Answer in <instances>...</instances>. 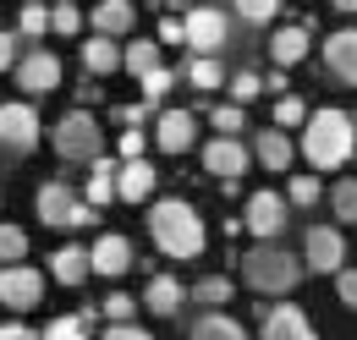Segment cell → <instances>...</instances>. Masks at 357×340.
<instances>
[{"label": "cell", "mask_w": 357, "mask_h": 340, "mask_svg": "<svg viewBox=\"0 0 357 340\" xmlns=\"http://www.w3.org/2000/svg\"><path fill=\"white\" fill-rule=\"evenodd\" d=\"M187 340H248V330H242L236 318H225V313H204Z\"/></svg>", "instance_id": "obj_25"}, {"label": "cell", "mask_w": 357, "mask_h": 340, "mask_svg": "<svg viewBox=\"0 0 357 340\" xmlns=\"http://www.w3.org/2000/svg\"><path fill=\"white\" fill-rule=\"evenodd\" d=\"M335 297H341V307L357 313V269H341V275H335Z\"/></svg>", "instance_id": "obj_41"}, {"label": "cell", "mask_w": 357, "mask_h": 340, "mask_svg": "<svg viewBox=\"0 0 357 340\" xmlns=\"http://www.w3.org/2000/svg\"><path fill=\"white\" fill-rule=\"evenodd\" d=\"M291 203L280 198V192H253L248 198V209H242V225L259 236V242H280V231H286V219H291Z\"/></svg>", "instance_id": "obj_9"}, {"label": "cell", "mask_w": 357, "mask_h": 340, "mask_svg": "<svg viewBox=\"0 0 357 340\" xmlns=\"http://www.w3.org/2000/svg\"><path fill=\"white\" fill-rule=\"evenodd\" d=\"M319 192H324V187H319V176H308V170L286 181V203H291V209H313V203H319Z\"/></svg>", "instance_id": "obj_31"}, {"label": "cell", "mask_w": 357, "mask_h": 340, "mask_svg": "<svg viewBox=\"0 0 357 340\" xmlns=\"http://www.w3.org/2000/svg\"><path fill=\"white\" fill-rule=\"evenodd\" d=\"M39 340H89V324H83V313L77 318H55L39 330Z\"/></svg>", "instance_id": "obj_38"}, {"label": "cell", "mask_w": 357, "mask_h": 340, "mask_svg": "<svg viewBox=\"0 0 357 340\" xmlns=\"http://www.w3.org/2000/svg\"><path fill=\"white\" fill-rule=\"evenodd\" d=\"M303 55H308V28H280V33L269 39V61H275L280 72H286V66H297Z\"/></svg>", "instance_id": "obj_23"}, {"label": "cell", "mask_w": 357, "mask_h": 340, "mask_svg": "<svg viewBox=\"0 0 357 340\" xmlns=\"http://www.w3.org/2000/svg\"><path fill=\"white\" fill-rule=\"evenodd\" d=\"M242 280L264 297H286L297 280H303V258L286 253L280 242H259L253 253H242Z\"/></svg>", "instance_id": "obj_3"}, {"label": "cell", "mask_w": 357, "mask_h": 340, "mask_svg": "<svg viewBox=\"0 0 357 340\" xmlns=\"http://www.w3.org/2000/svg\"><path fill=\"white\" fill-rule=\"evenodd\" d=\"M121 66H127L132 77H149V72L160 66V39H132L121 49Z\"/></svg>", "instance_id": "obj_26"}, {"label": "cell", "mask_w": 357, "mask_h": 340, "mask_svg": "<svg viewBox=\"0 0 357 340\" xmlns=\"http://www.w3.org/2000/svg\"><path fill=\"white\" fill-rule=\"evenodd\" d=\"M149 236H154V247L165 258H198L204 242H209L204 214L192 209L187 198H160V203L149 209Z\"/></svg>", "instance_id": "obj_1"}, {"label": "cell", "mask_w": 357, "mask_h": 340, "mask_svg": "<svg viewBox=\"0 0 357 340\" xmlns=\"http://www.w3.org/2000/svg\"><path fill=\"white\" fill-rule=\"evenodd\" d=\"M303 269H313V275H341L347 269V236H341V225H308V236H303Z\"/></svg>", "instance_id": "obj_7"}, {"label": "cell", "mask_w": 357, "mask_h": 340, "mask_svg": "<svg viewBox=\"0 0 357 340\" xmlns=\"http://www.w3.org/2000/svg\"><path fill=\"white\" fill-rule=\"evenodd\" d=\"M248 160H253V148H248L242 137H215V143L204 148V170L220 176V181H236V176L248 170Z\"/></svg>", "instance_id": "obj_13"}, {"label": "cell", "mask_w": 357, "mask_h": 340, "mask_svg": "<svg viewBox=\"0 0 357 340\" xmlns=\"http://www.w3.org/2000/svg\"><path fill=\"white\" fill-rule=\"evenodd\" d=\"M83 66H89L93 77H110V72L121 66V44H116V39H105V33L83 39Z\"/></svg>", "instance_id": "obj_22"}, {"label": "cell", "mask_w": 357, "mask_h": 340, "mask_svg": "<svg viewBox=\"0 0 357 340\" xmlns=\"http://www.w3.org/2000/svg\"><path fill=\"white\" fill-rule=\"evenodd\" d=\"M39 219L55 231H83V225H93V203L77 198L66 181H45L39 187Z\"/></svg>", "instance_id": "obj_5"}, {"label": "cell", "mask_w": 357, "mask_h": 340, "mask_svg": "<svg viewBox=\"0 0 357 340\" xmlns=\"http://www.w3.org/2000/svg\"><path fill=\"white\" fill-rule=\"evenodd\" d=\"M83 198H89L93 209L116 198V165H110V160H93V176H89V192H83Z\"/></svg>", "instance_id": "obj_28"}, {"label": "cell", "mask_w": 357, "mask_h": 340, "mask_svg": "<svg viewBox=\"0 0 357 340\" xmlns=\"http://www.w3.org/2000/svg\"><path fill=\"white\" fill-rule=\"evenodd\" d=\"M17 33H22V39H45V33H50V6L28 0V6L17 11Z\"/></svg>", "instance_id": "obj_30"}, {"label": "cell", "mask_w": 357, "mask_h": 340, "mask_svg": "<svg viewBox=\"0 0 357 340\" xmlns=\"http://www.w3.org/2000/svg\"><path fill=\"white\" fill-rule=\"evenodd\" d=\"M192 137H198L192 110H160V121H154V143H160V154H187Z\"/></svg>", "instance_id": "obj_14"}, {"label": "cell", "mask_w": 357, "mask_h": 340, "mask_svg": "<svg viewBox=\"0 0 357 340\" xmlns=\"http://www.w3.org/2000/svg\"><path fill=\"white\" fill-rule=\"evenodd\" d=\"M89 263H93V275H105V280H121V275L132 269V242L110 231V236H99V242L89 247Z\"/></svg>", "instance_id": "obj_15"}, {"label": "cell", "mask_w": 357, "mask_h": 340, "mask_svg": "<svg viewBox=\"0 0 357 340\" xmlns=\"http://www.w3.org/2000/svg\"><path fill=\"white\" fill-rule=\"evenodd\" d=\"M132 313H137V297H127V291H110L105 297V318L110 324H132Z\"/></svg>", "instance_id": "obj_40"}, {"label": "cell", "mask_w": 357, "mask_h": 340, "mask_svg": "<svg viewBox=\"0 0 357 340\" xmlns=\"http://www.w3.org/2000/svg\"><path fill=\"white\" fill-rule=\"evenodd\" d=\"M181 83H192L198 93H215V88H225L220 55H192V61H187V72H181Z\"/></svg>", "instance_id": "obj_24"}, {"label": "cell", "mask_w": 357, "mask_h": 340, "mask_svg": "<svg viewBox=\"0 0 357 340\" xmlns=\"http://www.w3.org/2000/svg\"><path fill=\"white\" fill-rule=\"evenodd\" d=\"M105 340H149V330H137V324H105Z\"/></svg>", "instance_id": "obj_45"}, {"label": "cell", "mask_w": 357, "mask_h": 340, "mask_svg": "<svg viewBox=\"0 0 357 340\" xmlns=\"http://www.w3.org/2000/svg\"><path fill=\"white\" fill-rule=\"evenodd\" d=\"M149 110H154V105H127V110H121V127H137Z\"/></svg>", "instance_id": "obj_47"}, {"label": "cell", "mask_w": 357, "mask_h": 340, "mask_svg": "<svg viewBox=\"0 0 357 340\" xmlns=\"http://www.w3.org/2000/svg\"><path fill=\"white\" fill-rule=\"evenodd\" d=\"M330 6H335V11H357V0H330Z\"/></svg>", "instance_id": "obj_48"}, {"label": "cell", "mask_w": 357, "mask_h": 340, "mask_svg": "<svg viewBox=\"0 0 357 340\" xmlns=\"http://www.w3.org/2000/svg\"><path fill=\"white\" fill-rule=\"evenodd\" d=\"M192 302H198L204 313H220L225 302H231V280H225V275H209V280H198V286H192Z\"/></svg>", "instance_id": "obj_27"}, {"label": "cell", "mask_w": 357, "mask_h": 340, "mask_svg": "<svg viewBox=\"0 0 357 340\" xmlns=\"http://www.w3.org/2000/svg\"><path fill=\"white\" fill-rule=\"evenodd\" d=\"M39 137H45V121H39V110H33L28 99H6V105H0V148L33 154Z\"/></svg>", "instance_id": "obj_6"}, {"label": "cell", "mask_w": 357, "mask_h": 340, "mask_svg": "<svg viewBox=\"0 0 357 340\" xmlns=\"http://www.w3.org/2000/svg\"><path fill=\"white\" fill-rule=\"evenodd\" d=\"M264 340H319V335H313V324H308L303 307L280 302V307H269V313H264Z\"/></svg>", "instance_id": "obj_17"}, {"label": "cell", "mask_w": 357, "mask_h": 340, "mask_svg": "<svg viewBox=\"0 0 357 340\" xmlns=\"http://www.w3.org/2000/svg\"><path fill=\"white\" fill-rule=\"evenodd\" d=\"M17 61H22V55H17V33H11V28H0V72H11Z\"/></svg>", "instance_id": "obj_43"}, {"label": "cell", "mask_w": 357, "mask_h": 340, "mask_svg": "<svg viewBox=\"0 0 357 340\" xmlns=\"http://www.w3.org/2000/svg\"><path fill=\"white\" fill-rule=\"evenodd\" d=\"M181 302H187V286H181L176 275H154V280H149V291H143V307H149L154 318H176Z\"/></svg>", "instance_id": "obj_18"}, {"label": "cell", "mask_w": 357, "mask_h": 340, "mask_svg": "<svg viewBox=\"0 0 357 340\" xmlns=\"http://www.w3.org/2000/svg\"><path fill=\"white\" fill-rule=\"evenodd\" d=\"M291 154H297V148H291V137H286L280 127H264L259 137H253V160H259L264 170H291Z\"/></svg>", "instance_id": "obj_21"}, {"label": "cell", "mask_w": 357, "mask_h": 340, "mask_svg": "<svg viewBox=\"0 0 357 340\" xmlns=\"http://www.w3.org/2000/svg\"><path fill=\"white\" fill-rule=\"evenodd\" d=\"M225 88H231V105H248V99L264 93V77L259 72H236V77H225Z\"/></svg>", "instance_id": "obj_36"}, {"label": "cell", "mask_w": 357, "mask_h": 340, "mask_svg": "<svg viewBox=\"0 0 357 340\" xmlns=\"http://www.w3.org/2000/svg\"><path fill=\"white\" fill-rule=\"evenodd\" d=\"M154 176H160V170L149 165V160H121V165H116V198H121V203H149Z\"/></svg>", "instance_id": "obj_16"}, {"label": "cell", "mask_w": 357, "mask_h": 340, "mask_svg": "<svg viewBox=\"0 0 357 340\" xmlns=\"http://www.w3.org/2000/svg\"><path fill=\"white\" fill-rule=\"evenodd\" d=\"M50 275H55L61 286H83V280L93 275V263H89V247H77V242L55 247V253H50Z\"/></svg>", "instance_id": "obj_20"}, {"label": "cell", "mask_w": 357, "mask_h": 340, "mask_svg": "<svg viewBox=\"0 0 357 340\" xmlns=\"http://www.w3.org/2000/svg\"><path fill=\"white\" fill-rule=\"evenodd\" d=\"M324 72L341 88H357V28H341L324 39Z\"/></svg>", "instance_id": "obj_12"}, {"label": "cell", "mask_w": 357, "mask_h": 340, "mask_svg": "<svg viewBox=\"0 0 357 340\" xmlns=\"http://www.w3.org/2000/svg\"><path fill=\"white\" fill-rule=\"evenodd\" d=\"M0 340H39V335H33L28 324H17V318H11V324H0Z\"/></svg>", "instance_id": "obj_46"}, {"label": "cell", "mask_w": 357, "mask_h": 340, "mask_svg": "<svg viewBox=\"0 0 357 340\" xmlns=\"http://www.w3.org/2000/svg\"><path fill=\"white\" fill-rule=\"evenodd\" d=\"M50 28L55 33H83V11L72 0H61V6H50Z\"/></svg>", "instance_id": "obj_39"}, {"label": "cell", "mask_w": 357, "mask_h": 340, "mask_svg": "<svg viewBox=\"0 0 357 340\" xmlns=\"http://www.w3.org/2000/svg\"><path fill=\"white\" fill-rule=\"evenodd\" d=\"M330 209L341 214V225H357V176H341L330 187Z\"/></svg>", "instance_id": "obj_29"}, {"label": "cell", "mask_w": 357, "mask_h": 340, "mask_svg": "<svg viewBox=\"0 0 357 340\" xmlns=\"http://www.w3.org/2000/svg\"><path fill=\"white\" fill-rule=\"evenodd\" d=\"M137 83H143V105H165V93L176 88V72H171V66H154V72L137 77Z\"/></svg>", "instance_id": "obj_32"}, {"label": "cell", "mask_w": 357, "mask_h": 340, "mask_svg": "<svg viewBox=\"0 0 357 340\" xmlns=\"http://www.w3.org/2000/svg\"><path fill=\"white\" fill-rule=\"evenodd\" d=\"M275 11H280V0H236V17H242L248 28H264V22H275Z\"/></svg>", "instance_id": "obj_35"}, {"label": "cell", "mask_w": 357, "mask_h": 340, "mask_svg": "<svg viewBox=\"0 0 357 340\" xmlns=\"http://www.w3.org/2000/svg\"><path fill=\"white\" fill-rule=\"evenodd\" d=\"M160 44H187V28H181V17H165V22H160Z\"/></svg>", "instance_id": "obj_44"}, {"label": "cell", "mask_w": 357, "mask_h": 340, "mask_svg": "<svg viewBox=\"0 0 357 340\" xmlns=\"http://www.w3.org/2000/svg\"><path fill=\"white\" fill-rule=\"evenodd\" d=\"M209 127L220 132V137H236V132L248 127V121H242V105H215V110H209Z\"/></svg>", "instance_id": "obj_37"}, {"label": "cell", "mask_w": 357, "mask_h": 340, "mask_svg": "<svg viewBox=\"0 0 357 340\" xmlns=\"http://www.w3.org/2000/svg\"><path fill=\"white\" fill-rule=\"evenodd\" d=\"M303 121H308V105H303L297 93H280V99H275V127L286 132V127H303Z\"/></svg>", "instance_id": "obj_33"}, {"label": "cell", "mask_w": 357, "mask_h": 340, "mask_svg": "<svg viewBox=\"0 0 357 340\" xmlns=\"http://www.w3.org/2000/svg\"><path fill=\"white\" fill-rule=\"evenodd\" d=\"M357 154V121L347 110H313L303 121V160L313 170H341Z\"/></svg>", "instance_id": "obj_2"}, {"label": "cell", "mask_w": 357, "mask_h": 340, "mask_svg": "<svg viewBox=\"0 0 357 340\" xmlns=\"http://www.w3.org/2000/svg\"><path fill=\"white\" fill-rule=\"evenodd\" d=\"M50 143H55V154L61 160H72V165H93L99 160V148H105V132L93 121L89 110H66L55 132H50Z\"/></svg>", "instance_id": "obj_4"}, {"label": "cell", "mask_w": 357, "mask_h": 340, "mask_svg": "<svg viewBox=\"0 0 357 340\" xmlns=\"http://www.w3.org/2000/svg\"><path fill=\"white\" fill-rule=\"evenodd\" d=\"M121 160H143V127H121Z\"/></svg>", "instance_id": "obj_42"}, {"label": "cell", "mask_w": 357, "mask_h": 340, "mask_svg": "<svg viewBox=\"0 0 357 340\" xmlns=\"http://www.w3.org/2000/svg\"><path fill=\"white\" fill-rule=\"evenodd\" d=\"M11 72H17V88H22V93H50V88H61V61H55L50 49H28Z\"/></svg>", "instance_id": "obj_11"}, {"label": "cell", "mask_w": 357, "mask_h": 340, "mask_svg": "<svg viewBox=\"0 0 357 340\" xmlns=\"http://www.w3.org/2000/svg\"><path fill=\"white\" fill-rule=\"evenodd\" d=\"M181 28H187V49H198V55H220L231 39V17L220 6H192L181 17Z\"/></svg>", "instance_id": "obj_8"}, {"label": "cell", "mask_w": 357, "mask_h": 340, "mask_svg": "<svg viewBox=\"0 0 357 340\" xmlns=\"http://www.w3.org/2000/svg\"><path fill=\"white\" fill-rule=\"evenodd\" d=\"M28 253V231L22 225H0V263H22Z\"/></svg>", "instance_id": "obj_34"}, {"label": "cell", "mask_w": 357, "mask_h": 340, "mask_svg": "<svg viewBox=\"0 0 357 340\" xmlns=\"http://www.w3.org/2000/svg\"><path fill=\"white\" fill-rule=\"evenodd\" d=\"M39 297H45V275H39V269H28V263H6V269H0V302H6L11 313L39 307Z\"/></svg>", "instance_id": "obj_10"}, {"label": "cell", "mask_w": 357, "mask_h": 340, "mask_svg": "<svg viewBox=\"0 0 357 340\" xmlns=\"http://www.w3.org/2000/svg\"><path fill=\"white\" fill-rule=\"evenodd\" d=\"M89 22H93V33H105V39H127L132 22H137V11H132V0H99Z\"/></svg>", "instance_id": "obj_19"}]
</instances>
